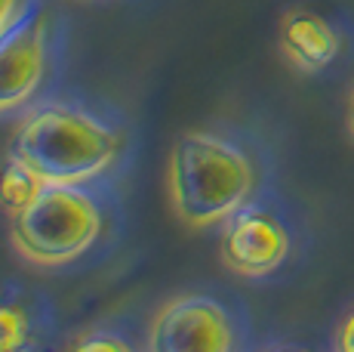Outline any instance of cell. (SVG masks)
Here are the masks:
<instances>
[{
  "label": "cell",
  "instance_id": "cell-3",
  "mask_svg": "<svg viewBox=\"0 0 354 352\" xmlns=\"http://www.w3.org/2000/svg\"><path fill=\"white\" fill-rule=\"evenodd\" d=\"M102 232V213L80 182H46L12 216V241L34 263H68L86 254Z\"/></svg>",
  "mask_w": 354,
  "mask_h": 352
},
{
  "label": "cell",
  "instance_id": "cell-13",
  "mask_svg": "<svg viewBox=\"0 0 354 352\" xmlns=\"http://www.w3.org/2000/svg\"><path fill=\"white\" fill-rule=\"evenodd\" d=\"M348 130L354 133V93H351V99H348Z\"/></svg>",
  "mask_w": 354,
  "mask_h": 352
},
{
  "label": "cell",
  "instance_id": "cell-12",
  "mask_svg": "<svg viewBox=\"0 0 354 352\" xmlns=\"http://www.w3.org/2000/svg\"><path fill=\"white\" fill-rule=\"evenodd\" d=\"M12 6H16V0H0V31H3L6 22L12 19Z\"/></svg>",
  "mask_w": 354,
  "mask_h": 352
},
{
  "label": "cell",
  "instance_id": "cell-1",
  "mask_svg": "<svg viewBox=\"0 0 354 352\" xmlns=\"http://www.w3.org/2000/svg\"><path fill=\"white\" fill-rule=\"evenodd\" d=\"M256 188V164L237 142L216 133H185L169 155V195L192 226L222 222L247 204Z\"/></svg>",
  "mask_w": 354,
  "mask_h": 352
},
{
  "label": "cell",
  "instance_id": "cell-9",
  "mask_svg": "<svg viewBox=\"0 0 354 352\" xmlns=\"http://www.w3.org/2000/svg\"><path fill=\"white\" fill-rule=\"evenodd\" d=\"M25 334H28L25 315L12 306H0V352L19 349L25 343Z\"/></svg>",
  "mask_w": 354,
  "mask_h": 352
},
{
  "label": "cell",
  "instance_id": "cell-4",
  "mask_svg": "<svg viewBox=\"0 0 354 352\" xmlns=\"http://www.w3.org/2000/svg\"><path fill=\"white\" fill-rule=\"evenodd\" d=\"M290 226L268 204H241L222 220V260L247 279H265L290 256Z\"/></svg>",
  "mask_w": 354,
  "mask_h": 352
},
{
  "label": "cell",
  "instance_id": "cell-5",
  "mask_svg": "<svg viewBox=\"0 0 354 352\" xmlns=\"http://www.w3.org/2000/svg\"><path fill=\"white\" fill-rule=\"evenodd\" d=\"M234 343V322L225 306L209 297L173 300L154 318L148 337L151 352H228Z\"/></svg>",
  "mask_w": 354,
  "mask_h": 352
},
{
  "label": "cell",
  "instance_id": "cell-7",
  "mask_svg": "<svg viewBox=\"0 0 354 352\" xmlns=\"http://www.w3.org/2000/svg\"><path fill=\"white\" fill-rule=\"evenodd\" d=\"M281 46L287 59L302 71H321L342 50L339 28L321 12L292 10L281 25Z\"/></svg>",
  "mask_w": 354,
  "mask_h": 352
},
{
  "label": "cell",
  "instance_id": "cell-8",
  "mask_svg": "<svg viewBox=\"0 0 354 352\" xmlns=\"http://www.w3.org/2000/svg\"><path fill=\"white\" fill-rule=\"evenodd\" d=\"M44 186H46L44 176L34 170L28 161L16 158V155L0 167V204L12 213H19L25 204H31Z\"/></svg>",
  "mask_w": 354,
  "mask_h": 352
},
{
  "label": "cell",
  "instance_id": "cell-10",
  "mask_svg": "<svg viewBox=\"0 0 354 352\" xmlns=\"http://www.w3.org/2000/svg\"><path fill=\"white\" fill-rule=\"evenodd\" d=\"M77 349H105V352H127L129 343L120 340V337H105V334H96V337H86V340H77L74 343Z\"/></svg>",
  "mask_w": 354,
  "mask_h": 352
},
{
  "label": "cell",
  "instance_id": "cell-2",
  "mask_svg": "<svg viewBox=\"0 0 354 352\" xmlns=\"http://www.w3.org/2000/svg\"><path fill=\"white\" fill-rule=\"evenodd\" d=\"M120 139L108 124L74 105L53 103L22 121L12 155L46 182H86L118 158Z\"/></svg>",
  "mask_w": 354,
  "mask_h": 352
},
{
  "label": "cell",
  "instance_id": "cell-6",
  "mask_svg": "<svg viewBox=\"0 0 354 352\" xmlns=\"http://www.w3.org/2000/svg\"><path fill=\"white\" fill-rule=\"evenodd\" d=\"M46 44V10L40 0L25 3L22 12L0 31V112L22 105L40 84Z\"/></svg>",
  "mask_w": 354,
  "mask_h": 352
},
{
  "label": "cell",
  "instance_id": "cell-11",
  "mask_svg": "<svg viewBox=\"0 0 354 352\" xmlns=\"http://www.w3.org/2000/svg\"><path fill=\"white\" fill-rule=\"evenodd\" d=\"M336 346L342 352H354V309L342 318L339 324V334H336Z\"/></svg>",
  "mask_w": 354,
  "mask_h": 352
}]
</instances>
